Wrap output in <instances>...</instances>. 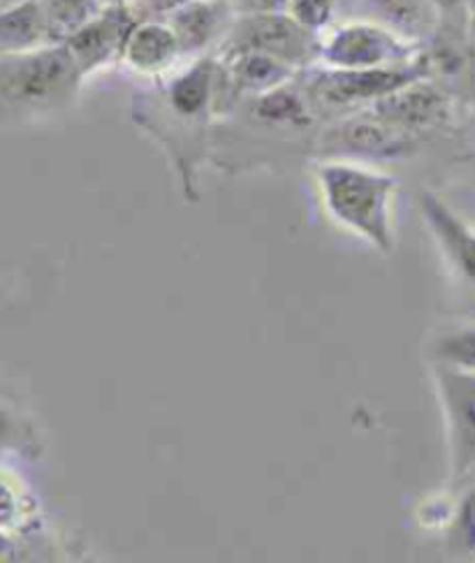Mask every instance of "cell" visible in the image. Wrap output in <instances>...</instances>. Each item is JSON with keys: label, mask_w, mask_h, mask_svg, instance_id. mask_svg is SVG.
<instances>
[{"label": "cell", "mask_w": 475, "mask_h": 563, "mask_svg": "<svg viewBox=\"0 0 475 563\" xmlns=\"http://www.w3.org/2000/svg\"><path fill=\"white\" fill-rule=\"evenodd\" d=\"M81 70L63 42L0 54V110L45 117L66 110L81 86Z\"/></svg>", "instance_id": "cell-1"}, {"label": "cell", "mask_w": 475, "mask_h": 563, "mask_svg": "<svg viewBox=\"0 0 475 563\" xmlns=\"http://www.w3.org/2000/svg\"><path fill=\"white\" fill-rule=\"evenodd\" d=\"M318 179L339 221L362 232L383 251L390 249L387 205L395 188L390 177L349 163H325L318 169Z\"/></svg>", "instance_id": "cell-2"}, {"label": "cell", "mask_w": 475, "mask_h": 563, "mask_svg": "<svg viewBox=\"0 0 475 563\" xmlns=\"http://www.w3.org/2000/svg\"><path fill=\"white\" fill-rule=\"evenodd\" d=\"M318 56L334 70L399 68L420 60L416 42L369 16L334 21L320 33Z\"/></svg>", "instance_id": "cell-3"}, {"label": "cell", "mask_w": 475, "mask_h": 563, "mask_svg": "<svg viewBox=\"0 0 475 563\" xmlns=\"http://www.w3.org/2000/svg\"><path fill=\"white\" fill-rule=\"evenodd\" d=\"M320 35L301 26L288 12L236 14L223 47L255 49L299 68L318 56Z\"/></svg>", "instance_id": "cell-4"}, {"label": "cell", "mask_w": 475, "mask_h": 563, "mask_svg": "<svg viewBox=\"0 0 475 563\" xmlns=\"http://www.w3.org/2000/svg\"><path fill=\"white\" fill-rule=\"evenodd\" d=\"M424 77L422 60L399 68L374 70H334L325 68L313 79V93L330 107H353L360 102H378L401 86Z\"/></svg>", "instance_id": "cell-5"}, {"label": "cell", "mask_w": 475, "mask_h": 563, "mask_svg": "<svg viewBox=\"0 0 475 563\" xmlns=\"http://www.w3.org/2000/svg\"><path fill=\"white\" fill-rule=\"evenodd\" d=\"M137 12L131 5L102 8L93 19L86 21L63 45L68 47L81 75H91L104 65H110L123 56L125 37L137 21Z\"/></svg>", "instance_id": "cell-6"}, {"label": "cell", "mask_w": 475, "mask_h": 563, "mask_svg": "<svg viewBox=\"0 0 475 563\" xmlns=\"http://www.w3.org/2000/svg\"><path fill=\"white\" fill-rule=\"evenodd\" d=\"M322 144L332 151L366 158H395L408 154L416 146L413 133L390 123L380 114L351 117L330 128Z\"/></svg>", "instance_id": "cell-7"}, {"label": "cell", "mask_w": 475, "mask_h": 563, "mask_svg": "<svg viewBox=\"0 0 475 563\" xmlns=\"http://www.w3.org/2000/svg\"><path fill=\"white\" fill-rule=\"evenodd\" d=\"M184 58L181 45L167 19L140 16L125 37L121 60L133 73L146 77H165Z\"/></svg>", "instance_id": "cell-8"}, {"label": "cell", "mask_w": 475, "mask_h": 563, "mask_svg": "<svg viewBox=\"0 0 475 563\" xmlns=\"http://www.w3.org/2000/svg\"><path fill=\"white\" fill-rule=\"evenodd\" d=\"M234 16L232 5L221 0H188L165 19L179 40L184 58H198L213 42L228 37Z\"/></svg>", "instance_id": "cell-9"}, {"label": "cell", "mask_w": 475, "mask_h": 563, "mask_svg": "<svg viewBox=\"0 0 475 563\" xmlns=\"http://www.w3.org/2000/svg\"><path fill=\"white\" fill-rule=\"evenodd\" d=\"M374 112L416 135L418 130L434 128L448 117V102L420 77L374 102Z\"/></svg>", "instance_id": "cell-10"}, {"label": "cell", "mask_w": 475, "mask_h": 563, "mask_svg": "<svg viewBox=\"0 0 475 563\" xmlns=\"http://www.w3.org/2000/svg\"><path fill=\"white\" fill-rule=\"evenodd\" d=\"M297 68L255 49L223 47V73L236 91L251 96L284 86Z\"/></svg>", "instance_id": "cell-11"}, {"label": "cell", "mask_w": 475, "mask_h": 563, "mask_svg": "<svg viewBox=\"0 0 475 563\" xmlns=\"http://www.w3.org/2000/svg\"><path fill=\"white\" fill-rule=\"evenodd\" d=\"M357 8L410 42L434 33L441 16L434 0H357Z\"/></svg>", "instance_id": "cell-12"}, {"label": "cell", "mask_w": 475, "mask_h": 563, "mask_svg": "<svg viewBox=\"0 0 475 563\" xmlns=\"http://www.w3.org/2000/svg\"><path fill=\"white\" fill-rule=\"evenodd\" d=\"M445 408L452 424V439L460 460L468 462L475 454V374L450 369L441 376Z\"/></svg>", "instance_id": "cell-13"}, {"label": "cell", "mask_w": 475, "mask_h": 563, "mask_svg": "<svg viewBox=\"0 0 475 563\" xmlns=\"http://www.w3.org/2000/svg\"><path fill=\"white\" fill-rule=\"evenodd\" d=\"M422 202L429 216V223L434 228L445 253L464 274V278H468L475 286V232H471L460 219H455L439 200L424 195Z\"/></svg>", "instance_id": "cell-14"}, {"label": "cell", "mask_w": 475, "mask_h": 563, "mask_svg": "<svg viewBox=\"0 0 475 563\" xmlns=\"http://www.w3.org/2000/svg\"><path fill=\"white\" fill-rule=\"evenodd\" d=\"M52 42L37 0L0 12V54L26 52Z\"/></svg>", "instance_id": "cell-15"}, {"label": "cell", "mask_w": 475, "mask_h": 563, "mask_svg": "<svg viewBox=\"0 0 475 563\" xmlns=\"http://www.w3.org/2000/svg\"><path fill=\"white\" fill-rule=\"evenodd\" d=\"M37 8L45 19L52 42L68 40L102 10L98 0H37Z\"/></svg>", "instance_id": "cell-16"}, {"label": "cell", "mask_w": 475, "mask_h": 563, "mask_svg": "<svg viewBox=\"0 0 475 563\" xmlns=\"http://www.w3.org/2000/svg\"><path fill=\"white\" fill-rule=\"evenodd\" d=\"M434 351L450 369L475 374V324L441 336Z\"/></svg>", "instance_id": "cell-17"}, {"label": "cell", "mask_w": 475, "mask_h": 563, "mask_svg": "<svg viewBox=\"0 0 475 563\" xmlns=\"http://www.w3.org/2000/svg\"><path fill=\"white\" fill-rule=\"evenodd\" d=\"M339 8V0H290L288 14H292L301 26L320 35L334 24Z\"/></svg>", "instance_id": "cell-18"}, {"label": "cell", "mask_w": 475, "mask_h": 563, "mask_svg": "<svg viewBox=\"0 0 475 563\" xmlns=\"http://www.w3.org/2000/svg\"><path fill=\"white\" fill-rule=\"evenodd\" d=\"M290 0H232L234 14H263V12H288Z\"/></svg>", "instance_id": "cell-19"}, {"label": "cell", "mask_w": 475, "mask_h": 563, "mask_svg": "<svg viewBox=\"0 0 475 563\" xmlns=\"http://www.w3.org/2000/svg\"><path fill=\"white\" fill-rule=\"evenodd\" d=\"M186 3H188V0H142L144 10H146L151 16H158V19H165L167 14L179 10V8L186 5Z\"/></svg>", "instance_id": "cell-20"}, {"label": "cell", "mask_w": 475, "mask_h": 563, "mask_svg": "<svg viewBox=\"0 0 475 563\" xmlns=\"http://www.w3.org/2000/svg\"><path fill=\"white\" fill-rule=\"evenodd\" d=\"M12 512H14L12 494L3 483H0V525H8L12 519Z\"/></svg>", "instance_id": "cell-21"}, {"label": "cell", "mask_w": 475, "mask_h": 563, "mask_svg": "<svg viewBox=\"0 0 475 563\" xmlns=\"http://www.w3.org/2000/svg\"><path fill=\"white\" fill-rule=\"evenodd\" d=\"M24 3H31V0H0V12L19 8V5H24Z\"/></svg>", "instance_id": "cell-22"}, {"label": "cell", "mask_w": 475, "mask_h": 563, "mask_svg": "<svg viewBox=\"0 0 475 563\" xmlns=\"http://www.w3.org/2000/svg\"><path fill=\"white\" fill-rule=\"evenodd\" d=\"M102 8H112V5H131V0H98Z\"/></svg>", "instance_id": "cell-23"}, {"label": "cell", "mask_w": 475, "mask_h": 563, "mask_svg": "<svg viewBox=\"0 0 475 563\" xmlns=\"http://www.w3.org/2000/svg\"><path fill=\"white\" fill-rule=\"evenodd\" d=\"M5 429H8V420H5L3 413H0V439L5 437Z\"/></svg>", "instance_id": "cell-24"}, {"label": "cell", "mask_w": 475, "mask_h": 563, "mask_svg": "<svg viewBox=\"0 0 475 563\" xmlns=\"http://www.w3.org/2000/svg\"><path fill=\"white\" fill-rule=\"evenodd\" d=\"M221 3H230L232 5V0H221Z\"/></svg>", "instance_id": "cell-25"}]
</instances>
